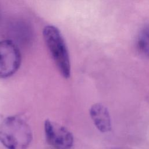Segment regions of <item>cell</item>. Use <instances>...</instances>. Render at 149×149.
I'll return each mask as SVG.
<instances>
[{"label": "cell", "instance_id": "5b68a950", "mask_svg": "<svg viewBox=\"0 0 149 149\" xmlns=\"http://www.w3.org/2000/svg\"><path fill=\"white\" fill-rule=\"evenodd\" d=\"M90 115L95 127L101 132L106 133L111 130L110 116L104 105L100 103L93 105L90 109Z\"/></svg>", "mask_w": 149, "mask_h": 149}, {"label": "cell", "instance_id": "8992f818", "mask_svg": "<svg viewBox=\"0 0 149 149\" xmlns=\"http://www.w3.org/2000/svg\"><path fill=\"white\" fill-rule=\"evenodd\" d=\"M137 42L141 52L149 57V25L141 30Z\"/></svg>", "mask_w": 149, "mask_h": 149}, {"label": "cell", "instance_id": "7a4b0ae2", "mask_svg": "<svg viewBox=\"0 0 149 149\" xmlns=\"http://www.w3.org/2000/svg\"><path fill=\"white\" fill-rule=\"evenodd\" d=\"M45 44L61 74L65 79L70 76V58L66 44L59 30L54 26H45L42 31Z\"/></svg>", "mask_w": 149, "mask_h": 149}, {"label": "cell", "instance_id": "277c9868", "mask_svg": "<svg viewBox=\"0 0 149 149\" xmlns=\"http://www.w3.org/2000/svg\"><path fill=\"white\" fill-rule=\"evenodd\" d=\"M47 142L55 149H70L73 144L72 133L63 126L49 119L44 122Z\"/></svg>", "mask_w": 149, "mask_h": 149}, {"label": "cell", "instance_id": "3957f363", "mask_svg": "<svg viewBox=\"0 0 149 149\" xmlns=\"http://www.w3.org/2000/svg\"><path fill=\"white\" fill-rule=\"evenodd\" d=\"M21 60L20 50L13 41H0V79L12 76L19 68Z\"/></svg>", "mask_w": 149, "mask_h": 149}, {"label": "cell", "instance_id": "6da1fadb", "mask_svg": "<svg viewBox=\"0 0 149 149\" xmlns=\"http://www.w3.org/2000/svg\"><path fill=\"white\" fill-rule=\"evenodd\" d=\"M33 140L28 123L17 115L6 117L0 125V142L7 149H27Z\"/></svg>", "mask_w": 149, "mask_h": 149}]
</instances>
